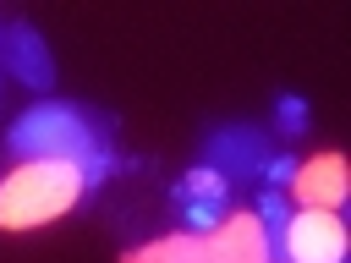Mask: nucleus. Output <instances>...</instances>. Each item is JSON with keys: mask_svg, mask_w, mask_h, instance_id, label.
<instances>
[{"mask_svg": "<svg viewBox=\"0 0 351 263\" xmlns=\"http://www.w3.org/2000/svg\"><path fill=\"white\" fill-rule=\"evenodd\" d=\"M5 148L22 164H44V159L49 164H82L88 153L110 148V121L93 115L88 104H71V99H38L11 121Z\"/></svg>", "mask_w": 351, "mask_h": 263, "instance_id": "1", "label": "nucleus"}, {"mask_svg": "<svg viewBox=\"0 0 351 263\" xmlns=\"http://www.w3.org/2000/svg\"><path fill=\"white\" fill-rule=\"evenodd\" d=\"M82 197V175L77 164H16L0 181V230H33L60 219L71 203Z\"/></svg>", "mask_w": 351, "mask_h": 263, "instance_id": "2", "label": "nucleus"}, {"mask_svg": "<svg viewBox=\"0 0 351 263\" xmlns=\"http://www.w3.org/2000/svg\"><path fill=\"white\" fill-rule=\"evenodd\" d=\"M263 164H269V137L252 121H230L203 137V170H214L219 181H252L263 175Z\"/></svg>", "mask_w": 351, "mask_h": 263, "instance_id": "3", "label": "nucleus"}, {"mask_svg": "<svg viewBox=\"0 0 351 263\" xmlns=\"http://www.w3.org/2000/svg\"><path fill=\"white\" fill-rule=\"evenodd\" d=\"M280 263H346V225L324 208H296L280 236Z\"/></svg>", "mask_w": 351, "mask_h": 263, "instance_id": "4", "label": "nucleus"}, {"mask_svg": "<svg viewBox=\"0 0 351 263\" xmlns=\"http://www.w3.org/2000/svg\"><path fill=\"white\" fill-rule=\"evenodd\" d=\"M0 71L16 77L27 93H49V88H55V55H49L44 33L27 27V22L0 27Z\"/></svg>", "mask_w": 351, "mask_h": 263, "instance_id": "5", "label": "nucleus"}, {"mask_svg": "<svg viewBox=\"0 0 351 263\" xmlns=\"http://www.w3.org/2000/svg\"><path fill=\"white\" fill-rule=\"evenodd\" d=\"M176 208H181V219L192 225V236H214L219 219L230 214V181H219L214 170L197 164L192 175L176 181Z\"/></svg>", "mask_w": 351, "mask_h": 263, "instance_id": "6", "label": "nucleus"}, {"mask_svg": "<svg viewBox=\"0 0 351 263\" xmlns=\"http://www.w3.org/2000/svg\"><path fill=\"white\" fill-rule=\"evenodd\" d=\"M291 192H296L302 208H324V214H335V208L346 203V159H340V153H318V159L296 164Z\"/></svg>", "mask_w": 351, "mask_h": 263, "instance_id": "7", "label": "nucleus"}, {"mask_svg": "<svg viewBox=\"0 0 351 263\" xmlns=\"http://www.w3.org/2000/svg\"><path fill=\"white\" fill-rule=\"evenodd\" d=\"M219 263H269V247H263V225L252 214H225L219 230L208 236Z\"/></svg>", "mask_w": 351, "mask_h": 263, "instance_id": "8", "label": "nucleus"}, {"mask_svg": "<svg viewBox=\"0 0 351 263\" xmlns=\"http://www.w3.org/2000/svg\"><path fill=\"white\" fill-rule=\"evenodd\" d=\"M126 263H219V252H214V241H208V236L181 230V236H159V241H148V247L126 252Z\"/></svg>", "mask_w": 351, "mask_h": 263, "instance_id": "9", "label": "nucleus"}, {"mask_svg": "<svg viewBox=\"0 0 351 263\" xmlns=\"http://www.w3.org/2000/svg\"><path fill=\"white\" fill-rule=\"evenodd\" d=\"M274 132H280V137H302V132H307V99L280 93V99H274Z\"/></svg>", "mask_w": 351, "mask_h": 263, "instance_id": "10", "label": "nucleus"}, {"mask_svg": "<svg viewBox=\"0 0 351 263\" xmlns=\"http://www.w3.org/2000/svg\"><path fill=\"white\" fill-rule=\"evenodd\" d=\"M263 175H269L274 186H291V181H296V159H291V153H269V164H263Z\"/></svg>", "mask_w": 351, "mask_h": 263, "instance_id": "11", "label": "nucleus"}]
</instances>
